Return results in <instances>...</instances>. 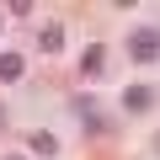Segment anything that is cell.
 Instances as JSON below:
<instances>
[{
    "instance_id": "obj_1",
    "label": "cell",
    "mask_w": 160,
    "mask_h": 160,
    "mask_svg": "<svg viewBox=\"0 0 160 160\" xmlns=\"http://www.w3.org/2000/svg\"><path fill=\"white\" fill-rule=\"evenodd\" d=\"M128 53H133V64H155L160 59V32L155 27H133L128 32Z\"/></svg>"
},
{
    "instance_id": "obj_2",
    "label": "cell",
    "mask_w": 160,
    "mask_h": 160,
    "mask_svg": "<svg viewBox=\"0 0 160 160\" xmlns=\"http://www.w3.org/2000/svg\"><path fill=\"white\" fill-rule=\"evenodd\" d=\"M102 69H107V48H102V43H91V48H86V59H80V75L96 80Z\"/></svg>"
},
{
    "instance_id": "obj_3",
    "label": "cell",
    "mask_w": 160,
    "mask_h": 160,
    "mask_svg": "<svg viewBox=\"0 0 160 160\" xmlns=\"http://www.w3.org/2000/svg\"><path fill=\"white\" fill-rule=\"evenodd\" d=\"M22 75H27L22 53H0V86H11V80H22Z\"/></svg>"
},
{
    "instance_id": "obj_4",
    "label": "cell",
    "mask_w": 160,
    "mask_h": 160,
    "mask_svg": "<svg viewBox=\"0 0 160 160\" xmlns=\"http://www.w3.org/2000/svg\"><path fill=\"white\" fill-rule=\"evenodd\" d=\"M149 102H155L149 86H128V91H123V107H128V112H149Z\"/></svg>"
},
{
    "instance_id": "obj_5",
    "label": "cell",
    "mask_w": 160,
    "mask_h": 160,
    "mask_svg": "<svg viewBox=\"0 0 160 160\" xmlns=\"http://www.w3.org/2000/svg\"><path fill=\"white\" fill-rule=\"evenodd\" d=\"M38 43H43V53H59V48H64V27H59V22H53V27H43V38H38Z\"/></svg>"
},
{
    "instance_id": "obj_6",
    "label": "cell",
    "mask_w": 160,
    "mask_h": 160,
    "mask_svg": "<svg viewBox=\"0 0 160 160\" xmlns=\"http://www.w3.org/2000/svg\"><path fill=\"white\" fill-rule=\"evenodd\" d=\"M32 155H59V139H53L48 128H38V133H32Z\"/></svg>"
}]
</instances>
